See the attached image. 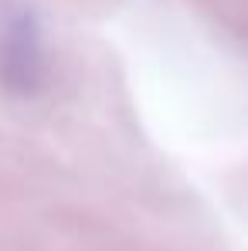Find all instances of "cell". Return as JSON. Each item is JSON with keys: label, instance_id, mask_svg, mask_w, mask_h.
<instances>
[{"label": "cell", "instance_id": "obj_1", "mask_svg": "<svg viewBox=\"0 0 248 251\" xmlns=\"http://www.w3.org/2000/svg\"><path fill=\"white\" fill-rule=\"evenodd\" d=\"M0 75L14 92H34L44 82V38L34 10L14 7L0 31Z\"/></svg>", "mask_w": 248, "mask_h": 251}]
</instances>
